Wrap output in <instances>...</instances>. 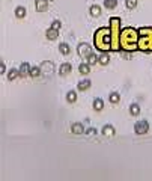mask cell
I'll list each match as a JSON object with an SVG mask.
<instances>
[{
	"mask_svg": "<svg viewBox=\"0 0 152 181\" xmlns=\"http://www.w3.org/2000/svg\"><path fill=\"white\" fill-rule=\"evenodd\" d=\"M20 77V70H17V68H12V70H9V73H8V80L9 82H12V80H15V79H18Z\"/></svg>",
	"mask_w": 152,
	"mask_h": 181,
	"instance_id": "obj_20",
	"label": "cell"
},
{
	"mask_svg": "<svg viewBox=\"0 0 152 181\" xmlns=\"http://www.w3.org/2000/svg\"><path fill=\"white\" fill-rule=\"evenodd\" d=\"M125 5L128 9H134L137 6V0H125Z\"/></svg>",
	"mask_w": 152,
	"mask_h": 181,
	"instance_id": "obj_28",
	"label": "cell"
},
{
	"mask_svg": "<svg viewBox=\"0 0 152 181\" xmlns=\"http://www.w3.org/2000/svg\"><path fill=\"white\" fill-rule=\"evenodd\" d=\"M41 73L44 76H53L54 74V63L51 60H44L41 63Z\"/></svg>",
	"mask_w": 152,
	"mask_h": 181,
	"instance_id": "obj_7",
	"label": "cell"
},
{
	"mask_svg": "<svg viewBox=\"0 0 152 181\" xmlns=\"http://www.w3.org/2000/svg\"><path fill=\"white\" fill-rule=\"evenodd\" d=\"M104 6L107 9H115L117 6V0H104Z\"/></svg>",
	"mask_w": 152,
	"mask_h": 181,
	"instance_id": "obj_25",
	"label": "cell"
},
{
	"mask_svg": "<svg viewBox=\"0 0 152 181\" xmlns=\"http://www.w3.org/2000/svg\"><path fill=\"white\" fill-rule=\"evenodd\" d=\"M42 73H41V66H30V71H29V76L32 77V79H36V77H39Z\"/></svg>",
	"mask_w": 152,
	"mask_h": 181,
	"instance_id": "obj_17",
	"label": "cell"
},
{
	"mask_svg": "<svg viewBox=\"0 0 152 181\" xmlns=\"http://www.w3.org/2000/svg\"><path fill=\"white\" fill-rule=\"evenodd\" d=\"M71 71H72V66H71L69 62H63V63L59 66V76H62V77H66Z\"/></svg>",
	"mask_w": 152,
	"mask_h": 181,
	"instance_id": "obj_8",
	"label": "cell"
},
{
	"mask_svg": "<svg viewBox=\"0 0 152 181\" xmlns=\"http://www.w3.org/2000/svg\"><path fill=\"white\" fill-rule=\"evenodd\" d=\"M109 100H110V103H112V104H117V103H119V100H120V97H119V94H117V92H112V94L109 95Z\"/></svg>",
	"mask_w": 152,
	"mask_h": 181,
	"instance_id": "obj_26",
	"label": "cell"
},
{
	"mask_svg": "<svg viewBox=\"0 0 152 181\" xmlns=\"http://www.w3.org/2000/svg\"><path fill=\"white\" fill-rule=\"evenodd\" d=\"M93 45L96 50L107 53L112 50V30L110 27H99L93 35Z\"/></svg>",
	"mask_w": 152,
	"mask_h": 181,
	"instance_id": "obj_2",
	"label": "cell"
},
{
	"mask_svg": "<svg viewBox=\"0 0 152 181\" xmlns=\"http://www.w3.org/2000/svg\"><path fill=\"white\" fill-rule=\"evenodd\" d=\"M29 71H30V65L27 62H23L20 65V77H26L29 76Z\"/></svg>",
	"mask_w": 152,
	"mask_h": 181,
	"instance_id": "obj_13",
	"label": "cell"
},
{
	"mask_svg": "<svg viewBox=\"0 0 152 181\" xmlns=\"http://www.w3.org/2000/svg\"><path fill=\"white\" fill-rule=\"evenodd\" d=\"M66 101L68 103H75V101H77V92H75V90H68Z\"/></svg>",
	"mask_w": 152,
	"mask_h": 181,
	"instance_id": "obj_23",
	"label": "cell"
},
{
	"mask_svg": "<svg viewBox=\"0 0 152 181\" xmlns=\"http://www.w3.org/2000/svg\"><path fill=\"white\" fill-rule=\"evenodd\" d=\"M45 36H47L48 41H56L57 36H59V30H56V29H53V27H48V29L45 30Z\"/></svg>",
	"mask_w": 152,
	"mask_h": 181,
	"instance_id": "obj_10",
	"label": "cell"
},
{
	"mask_svg": "<svg viewBox=\"0 0 152 181\" xmlns=\"http://www.w3.org/2000/svg\"><path fill=\"white\" fill-rule=\"evenodd\" d=\"M109 62H110V56H109L107 53L101 54V56L98 57V63H99V65H103V66H104V65H107Z\"/></svg>",
	"mask_w": 152,
	"mask_h": 181,
	"instance_id": "obj_24",
	"label": "cell"
},
{
	"mask_svg": "<svg viewBox=\"0 0 152 181\" xmlns=\"http://www.w3.org/2000/svg\"><path fill=\"white\" fill-rule=\"evenodd\" d=\"M77 53H79L80 57L87 59L89 54L92 53V47H90L87 42H80V44H79V47H77Z\"/></svg>",
	"mask_w": 152,
	"mask_h": 181,
	"instance_id": "obj_5",
	"label": "cell"
},
{
	"mask_svg": "<svg viewBox=\"0 0 152 181\" xmlns=\"http://www.w3.org/2000/svg\"><path fill=\"white\" fill-rule=\"evenodd\" d=\"M130 115H131V116H137V115H140V104L133 103V104L130 106Z\"/></svg>",
	"mask_w": 152,
	"mask_h": 181,
	"instance_id": "obj_19",
	"label": "cell"
},
{
	"mask_svg": "<svg viewBox=\"0 0 152 181\" xmlns=\"http://www.w3.org/2000/svg\"><path fill=\"white\" fill-rule=\"evenodd\" d=\"M101 11H103V9H101L99 5H92L90 9H89V12H90L92 17H99V15H101Z\"/></svg>",
	"mask_w": 152,
	"mask_h": 181,
	"instance_id": "obj_22",
	"label": "cell"
},
{
	"mask_svg": "<svg viewBox=\"0 0 152 181\" xmlns=\"http://www.w3.org/2000/svg\"><path fill=\"white\" fill-rule=\"evenodd\" d=\"M5 71H6V65H5V62H2L0 63V74H5Z\"/></svg>",
	"mask_w": 152,
	"mask_h": 181,
	"instance_id": "obj_31",
	"label": "cell"
},
{
	"mask_svg": "<svg viewBox=\"0 0 152 181\" xmlns=\"http://www.w3.org/2000/svg\"><path fill=\"white\" fill-rule=\"evenodd\" d=\"M103 134H104V136H107V138H113V136L116 134L115 127H113V125H110V124L104 125V127H103Z\"/></svg>",
	"mask_w": 152,
	"mask_h": 181,
	"instance_id": "obj_12",
	"label": "cell"
},
{
	"mask_svg": "<svg viewBox=\"0 0 152 181\" xmlns=\"http://www.w3.org/2000/svg\"><path fill=\"white\" fill-rule=\"evenodd\" d=\"M79 73H80V74H83V76H87V74L90 73V65H89L87 62L80 63V65H79Z\"/></svg>",
	"mask_w": 152,
	"mask_h": 181,
	"instance_id": "obj_14",
	"label": "cell"
},
{
	"mask_svg": "<svg viewBox=\"0 0 152 181\" xmlns=\"http://www.w3.org/2000/svg\"><path fill=\"white\" fill-rule=\"evenodd\" d=\"M120 50L123 52H136L139 50V30L126 26L120 29Z\"/></svg>",
	"mask_w": 152,
	"mask_h": 181,
	"instance_id": "obj_1",
	"label": "cell"
},
{
	"mask_svg": "<svg viewBox=\"0 0 152 181\" xmlns=\"http://www.w3.org/2000/svg\"><path fill=\"white\" fill-rule=\"evenodd\" d=\"M50 2H56V0H50Z\"/></svg>",
	"mask_w": 152,
	"mask_h": 181,
	"instance_id": "obj_32",
	"label": "cell"
},
{
	"mask_svg": "<svg viewBox=\"0 0 152 181\" xmlns=\"http://www.w3.org/2000/svg\"><path fill=\"white\" fill-rule=\"evenodd\" d=\"M35 9L38 12H45L48 9V0H36L35 2Z\"/></svg>",
	"mask_w": 152,
	"mask_h": 181,
	"instance_id": "obj_9",
	"label": "cell"
},
{
	"mask_svg": "<svg viewBox=\"0 0 152 181\" xmlns=\"http://www.w3.org/2000/svg\"><path fill=\"white\" fill-rule=\"evenodd\" d=\"M14 14H15L17 18H24V17H26V8H24V6H17L15 11H14Z\"/></svg>",
	"mask_w": 152,
	"mask_h": 181,
	"instance_id": "obj_21",
	"label": "cell"
},
{
	"mask_svg": "<svg viewBox=\"0 0 152 181\" xmlns=\"http://www.w3.org/2000/svg\"><path fill=\"white\" fill-rule=\"evenodd\" d=\"M139 50L145 53H152V27L139 29Z\"/></svg>",
	"mask_w": 152,
	"mask_h": 181,
	"instance_id": "obj_3",
	"label": "cell"
},
{
	"mask_svg": "<svg viewBox=\"0 0 152 181\" xmlns=\"http://www.w3.org/2000/svg\"><path fill=\"white\" fill-rule=\"evenodd\" d=\"M86 134H87V136H95V134H96V130H95V128H87V130H86Z\"/></svg>",
	"mask_w": 152,
	"mask_h": 181,
	"instance_id": "obj_30",
	"label": "cell"
},
{
	"mask_svg": "<svg viewBox=\"0 0 152 181\" xmlns=\"http://www.w3.org/2000/svg\"><path fill=\"white\" fill-rule=\"evenodd\" d=\"M59 52H60L62 56H68V54L71 53V47H69L66 42H60V44H59Z\"/></svg>",
	"mask_w": 152,
	"mask_h": 181,
	"instance_id": "obj_16",
	"label": "cell"
},
{
	"mask_svg": "<svg viewBox=\"0 0 152 181\" xmlns=\"http://www.w3.org/2000/svg\"><path fill=\"white\" fill-rule=\"evenodd\" d=\"M92 106H93V110H96V112H101V110L104 109V101L101 100V98H95Z\"/></svg>",
	"mask_w": 152,
	"mask_h": 181,
	"instance_id": "obj_18",
	"label": "cell"
},
{
	"mask_svg": "<svg viewBox=\"0 0 152 181\" xmlns=\"http://www.w3.org/2000/svg\"><path fill=\"white\" fill-rule=\"evenodd\" d=\"M90 86H92V80H90V79H83V80L79 82L77 89H79V90H87Z\"/></svg>",
	"mask_w": 152,
	"mask_h": 181,
	"instance_id": "obj_11",
	"label": "cell"
},
{
	"mask_svg": "<svg viewBox=\"0 0 152 181\" xmlns=\"http://www.w3.org/2000/svg\"><path fill=\"white\" fill-rule=\"evenodd\" d=\"M60 26H62V24H60V21H59V20H54V21L51 23V26H50V27H53V29L59 30V29H60Z\"/></svg>",
	"mask_w": 152,
	"mask_h": 181,
	"instance_id": "obj_29",
	"label": "cell"
},
{
	"mask_svg": "<svg viewBox=\"0 0 152 181\" xmlns=\"http://www.w3.org/2000/svg\"><path fill=\"white\" fill-rule=\"evenodd\" d=\"M110 30H112V52H120V18L112 17L110 18Z\"/></svg>",
	"mask_w": 152,
	"mask_h": 181,
	"instance_id": "obj_4",
	"label": "cell"
},
{
	"mask_svg": "<svg viewBox=\"0 0 152 181\" xmlns=\"http://www.w3.org/2000/svg\"><path fill=\"white\" fill-rule=\"evenodd\" d=\"M149 131V122L148 121H139V122H136L134 124V133L136 134H139V136H142V134H146Z\"/></svg>",
	"mask_w": 152,
	"mask_h": 181,
	"instance_id": "obj_6",
	"label": "cell"
},
{
	"mask_svg": "<svg viewBox=\"0 0 152 181\" xmlns=\"http://www.w3.org/2000/svg\"><path fill=\"white\" fill-rule=\"evenodd\" d=\"M71 131H72L74 134H82V133H84L83 124H80V122H74V124L71 125Z\"/></svg>",
	"mask_w": 152,
	"mask_h": 181,
	"instance_id": "obj_15",
	"label": "cell"
},
{
	"mask_svg": "<svg viewBox=\"0 0 152 181\" xmlns=\"http://www.w3.org/2000/svg\"><path fill=\"white\" fill-rule=\"evenodd\" d=\"M96 62H98V56H96L95 53H90V54H89V57H87V63H89L90 66H93Z\"/></svg>",
	"mask_w": 152,
	"mask_h": 181,
	"instance_id": "obj_27",
	"label": "cell"
}]
</instances>
